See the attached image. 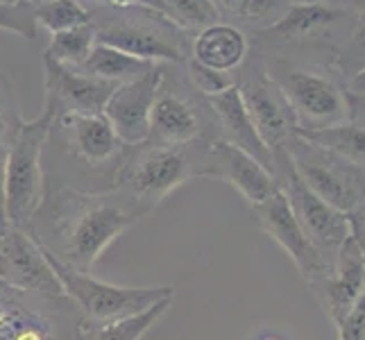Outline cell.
I'll use <instances>...</instances> for the list:
<instances>
[{
  "instance_id": "d590c367",
  "label": "cell",
  "mask_w": 365,
  "mask_h": 340,
  "mask_svg": "<svg viewBox=\"0 0 365 340\" xmlns=\"http://www.w3.org/2000/svg\"><path fill=\"white\" fill-rule=\"evenodd\" d=\"M345 89L351 96H365V68L359 71L356 75H351V78L345 82Z\"/></svg>"
},
{
  "instance_id": "60d3db41",
  "label": "cell",
  "mask_w": 365,
  "mask_h": 340,
  "mask_svg": "<svg viewBox=\"0 0 365 340\" xmlns=\"http://www.w3.org/2000/svg\"><path fill=\"white\" fill-rule=\"evenodd\" d=\"M259 340H282L279 336H274V334H268V336H263V338H259Z\"/></svg>"
},
{
  "instance_id": "8992f818",
  "label": "cell",
  "mask_w": 365,
  "mask_h": 340,
  "mask_svg": "<svg viewBox=\"0 0 365 340\" xmlns=\"http://www.w3.org/2000/svg\"><path fill=\"white\" fill-rule=\"evenodd\" d=\"M356 14L329 0H291L274 23L255 34L263 53H284L288 48L334 46L338 34L351 32Z\"/></svg>"
},
{
  "instance_id": "6da1fadb",
  "label": "cell",
  "mask_w": 365,
  "mask_h": 340,
  "mask_svg": "<svg viewBox=\"0 0 365 340\" xmlns=\"http://www.w3.org/2000/svg\"><path fill=\"white\" fill-rule=\"evenodd\" d=\"M148 211L118 188L84 191L66 182H48L28 232L48 257L78 272L91 268L116 238Z\"/></svg>"
},
{
  "instance_id": "b9f144b4",
  "label": "cell",
  "mask_w": 365,
  "mask_h": 340,
  "mask_svg": "<svg viewBox=\"0 0 365 340\" xmlns=\"http://www.w3.org/2000/svg\"><path fill=\"white\" fill-rule=\"evenodd\" d=\"M0 3H19V0H0Z\"/></svg>"
},
{
  "instance_id": "30bf717a",
  "label": "cell",
  "mask_w": 365,
  "mask_h": 340,
  "mask_svg": "<svg viewBox=\"0 0 365 340\" xmlns=\"http://www.w3.org/2000/svg\"><path fill=\"white\" fill-rule=\"evenodd\" d=\"M216 123L205 96L193 98L180 89V82L173 80L163 64V78L150 111V130L145 141L161 145H193L200 141L216 138Z\"/></svg>"
},
{
  "instance_id": "d6a6232c",
  "label": "cell",
  "mask_w": 365,
  "mask_h": 340,
  "mask_svg": "<svg viewBox=\"0 0 365 340\" xmlns=\"http://www.w3.org/2000/svg\"><path fill=\"white\" fill-rule=\"evenodd\" d=\"M338 340H365V291L345 320L338 324Z\"/></svg>"
},
{
  "instance_id": "5bb4252c",
  "label": "cell",
  "mask_w": 365,
  "mask_h": 340,
  "mask_svg": "<svg viewBox=\"0 0 365 340\" xmlns=\"http://www.w3.org/2000/svg\"><path fill=\"white\" fill-rule=\"evenodd\" d=\"M202 180H220L230 184L250 207L266 202L268 197L279 193V180L268 166L218 136L207 145Z\"/></svg>"
},
{
  "instance_id": "7a4b0ae2",
  "label": "cell",
  "mask_w": 365,
  "mask_h": 340,
  "mask_svg": "<svg viewBox=\"0 0 365 340\" xmlns=\"http://www.w3.org/2000/svg\"><path fill=\"white\" fill-rule=\"evenodd\" d=\"M89 16L100 43L153 61V64L184 66L191 55L188 32L175 25L163 11L141 5L107 7L91 5Z\"/></svg>"
},
{
  "instance_id": "836d02e7",
  "label": "cell",
  "mask_w": 365,
  "mask_h": 340,
  "mask_svg": "<svg viewBox=\"0 0 365 340\" xmlns=\"http://www.w3.org/2000/svg\"><path fill=\"white\" fill-rule=\"evenodd\" d=\"M5 163H7V145L0 143V230L7 227L5 218Z\"/></svg>"
},
{
  "instance_id": "52a82bcc",
  "label": "cell",
  "mask_w": 365,
  "mask_h": 340,
  "mask_svg": "<svg viewBox=\"0 0 365 340\" xmlns=\"http://www.w3.org/2000/svg\"><path fill=\"white\" fill-rule=\"evenodd\" d=\"M291 105L297 130H318L351 118L347 89L324 71L274 61L266 68Z\"/></svg>"
},
{
  "instance_id": "f35d334b",
  "label": "cell",
  "mask_w": 365,
  "mask_h": 340,
  "mask_svg": "<svg viewBox=\"0 0 365 340\" xmlns=\"http://www.w3.org/2000/svg\"><path fill=\"white\" fill-rule=\"evenodd\" d=\"M128 5H141V7H150V9H159L161 11V3L159 0H125Z\"/></svg>"
},
{
  "instance_id": "7bdbcfd3",
  "label": "cell",
  "mask_w": 365,
  "mask_h": 340,
  "mask_svg": "<svg viewBox=\"0 0 365 340\" xmlns=\"http://www.w3.org/2000/svg\"><path fill=\"white\" fill-rule=\"evenodd\" d=\"M3 232H5V230H0V236H3Z\"/></svg>"
},
{
  "instance_id": "83f0119b",
  "label": "cell",
  "mask_w": 365,
  "mask_h": 340,
  "mask_svg": "<svg viewBox=\"0 0 365 340\" xmlns=\"http://www.w3.org/2000/svg\"><path fill=\"white\" fill-rule=\"evenodd\" d=\"M161 11L186 32H197L220 21L209 0H159Z\"/></svg>"
},
{
  "instance_id": "ba28073f",
  "label": "cell",
  "mask_w": 365,
  "mask_h": 340,
  "mask_svg": "<svg viewBox=\"0 0 365 340\" xmlns=\"http://www.w3.org/2000/svg\"><path fill=\"white\" fill-rule=\"evenodd\" d=\"M48 257V254H46ZM59 277L64 293L75 302L89 324H103L118 318H128L157 304L159 299L175 295L173 286H155V288H128L100 282L89 272H78L73 268L61 266L59 261L48 257Z\"/></svg>"
},
{
  "instance_id": "ab89813d",
  "label": "cell",
  "mask_w": 365,
  "mask_h": 340,
  "mask_svg": "<svg viewBox=\"0 0 365 340\" xmlns=\"http://www.w3.org/2000/svg\"><path fill=\"white\" fill-rule=\"evenodd\" d=\"M84 3V0H82ZM91 5H107V7H128L125 0H89V7Z\"/></svg>"
},
{
  "instance_id": "ffe728a7",
  "label": "cell",
  "mask_w": 365,
  "mask_h": 340,
  "mask_svg": "<svg viewBox=\"0 0 365 340\" xmlns=\"http://www.w3.org/2000/svg\"><path fill=\"white\" fill-rule=\"evenodd\" d=\"M205 100L211 109L213 123H216L218 138L245 150L247 155L259 159L263 166H268L272 170V155L250 118V111L243 103L238 82L213 96H205Z\"/></svg>"
},
{
  "instance_id": "f1b7e54d",
  "label": "cell",
  "mask_w": 365,
  "mask_h": 340,
  "mask_svg": "<svg viewBox=\"0 0 365 340\" xmlns=\"http://www.w3.org/2000/svg\"><path fill=\"white\" fill-rule=\"evenodd\" d=\"M336 66L343 78H351L365 68V11H359L356 21L351 25V32L336 53ZM345 80V82H347Z\"/></svg>"
},
{
  "instance_id": "e0dca14e",
  "label": "cell",
  "mask_w": 365,
  "mask_h": 340,
  "mask_svg": "<svg viewBox=\"0 0 365 340\" xmlns=\"http://www.w3.org/2000/svg\"><path fill=\"white\" fill-rule=\"evenodd\" d=\"M252 213H255V218L261 230L266 232V236L272 238L286 252L288 259L295 263L307 282L316 279V277L329 270L331 261L311 243V238L302 230L299 220L295 218V213L282 191L268 197L266 202L255 205Z\"/></svg>"
},
{
  "instance_id": "1f68e13d",
  "label": "cell",
  "mask_w": 365,
  "mask_h": 340,
  "mask_svg": "<svg viewBox=\"0 0 365 340\" xmlns=\"http://www.w3.org/2000/svg\"><path fill=\"white\" fill-rule=\"evenodd\" d=\"M184 68H186L188 82H191V86H193V89L200 96H213V93L227 89V86H232L236 82V80L230 78V75L216 73V71H211V68H205L202 64H197L193 57H188L184 61Z\"/></svg>"
},
{
  "instance_id": "277c9868",
  "label": "cell",
  "mask_w": 365,
  "mask_h": 340,
  "mask_svg": "<svg viewBox=\"0 0 365 340\" xmlns=\"http://www.w3.org/2000/svg\"><path fill=\"white\" fill-rule=\"evenodd\" d=\"M55 107L46 105L39 118H23L14 138L7 145L5 163V218L9 227L28 230L32 216L39 209L46 175L43 148L53 132Z\"/></svg>"
},
{
  "instance_id": "484cf974",
  "label": "cell",
  "mask_w": 365,
  "mask_h": 340,
  "mask_svg": "<svg viewBox=\"0 0 365 340\" xmlns=\"http://www.w3.org/2000/svg\"><path fill=\"white\" fill-rule=\"evenodd\" d=\"M96 28L89 19L82 25H75V28L53 34L43 57H50L57 64H64L71 68H80L86 57L91 55V48L96 46Z\"/></svg>"
},
{
  "instance_id": "3957f363",
  "label": "cell",
  "mask_w": 365,
  "mask_h": 340,
  "mask_svg": "<svg viewBox=\"0 0 365 340\" xmlns=\"http://www.w3.org/2000/svg\"><path fill=\"white\" fill-rule=\"evenodd\" d=\"M211 141L193 145H161L143 141L128 145L116 170L114 188L136 200L150 213L175 188L191 180H202V161Z\"/></svg>"
},
{
  "instance_id": "9a60e30c",
  "label": "cell",
  "mask_w": 365,
  "mask_h": 340,
  "mask_svg": "<svg viewBox=\"0 0 365 340\" xmlns=\"http://www.w3.org/2000/svg\"><path fill=\"white\" fill-rule=\"evenodd\" d=\"M0 277L28 293L66 295L53 263L32 234L21 227H5L0 236Z\"/></svg>"
},
{
  "instance_id": "4dcf8cb0",
  "label": "cell",
  "mask_w": 365,
  "mask_h": 340,
  "mask_svg": "<svg viewBox=\"0 0 365 340\" xmlns=\"http://www.w3.org/2000/svg\"><path fill=\"white\" fill-rule=\"evenodd\" d=\"M23 116L19 109V98L14 91V84L9 82L5 73H0V143L9 145L14 138Z\"/></svg>"
},
{
  "instance_id": "5b68a950",
  "label": "cell",
  "mask_w": 365,
  "mask_h": 340,
  "mask_svg": "<svg viewBox=\"0 0 365 340\" xmlns=\"http://www.w3.org/2000/svg\"><path fill=\"white\" fill-rule=\"evenodd\" d=\"M86 318L68 295H39L0 277V340H84Z\"/></svg>"
},
{
  "instance_id": "d6986e66",
  "label": "cell",
  "mask_w": 365,
  "mask_h": 340,
  "mask_svg": "<svg viewBox=\"0 0 365 340\" xmlns=\"http://www.w3.org/2000/svg\"><path fill=\"white\" fill-rule=\"evenodd\" d=\"M43 78H46V105L55 111H105L111 93L118 84L98 80L80 68L57 64L50 57H43Z\"/></svg>"
},
{
  "instance_id": "8fae6325",
  "label": "cell",
  "mask_w": 365,
  "mask_h": 340,
  "mask_svg": "<svg viewBox=\"0 0 365 340\" xmlns=\"http://www.w3.org/2000/svg\"><path fill=\"white\" fill-rule=\"evenodd\" d=\"M272 172L279 180V191L286 195L295 218L299 220L302 230L307 232L311 243L322 254L334 261V254L343 245L345 238L351 234V220L347 213L338 211L329 202H324L311 188L299 180L286 150L272 155Z\"/></svg>"
},
{
  "instance_id": "44dd1931",
  "label": "cell",
  "mask_w": 365,
  "mask_h": 340,
  "mask_svg": "<svg viewBox=\"0 0 365 340\" xmlns=\"http://www.w3.org/2000/svg\"><path fill=\"white\" fill-rule=\"evenodd\" d=\"M250 48L252 43L245 30L227 21H216L195 32L188 57H193L205 68L230 75L243 68L245 59L250 57Z\"/></svg>"
},
{
  "instance_id": "ac0fdd59",
  "label": "cell",
  "mask_w": 365,
  "mask_h": 340,
  "mask_svg": "<svg viewBox=\"0 0 365 340\" xmlns=\"http://www.w3.org/2000/svg\"><path fill=\"white\" fill-rule=\"evenodd\" d=\"M163 78V64H155L143 75L123 82L111 93L105 107V116L114 125L125 145L143 143L150 130V111Z\"/></svg>"
},
{
  "instance_id": "603a6c76",
  "label": "cell",
  "mask_w": 365,
  "mask_h": 340,
  "mask_svg": "<svg viewBox=\"0 0 365 340\" xmlns=\"http://www.w3.org/2000/svg\"><path fill=\"white\" fill-rule=\"evenodd\" d=\"M153 66H155L153 61L134 57L130 53H123V50H118L114 46L96 41V46L91 48V55L86 57L80 71H84L86 75H93L98 80H105L111 84H123V82H130V80L138 78V75H143Z\"/></svg>"
},
{
  "instance_id": "cb8c5ba5",
  "label": "cell",
  "mask_w": 365,
  "mask_h": 340,
  "mask_svg": "<svg viewBox=\"0 0 365 340\" xmlns=\"http://www.w3.org/2000/svg\"><path fill=\"white\" fill-rule=\"evenodd\" d=\"M175 295L159 299L157 304L150 309L134 313L128 318H118L103 324H86L84 329V340H141L153 326L166 316L168 309L173 306Z\"/></svg>"
},
{
  "instance_id": "f546056e",
  "label": "cell",
  "mask_w": 365,
  "mask_h": 340,
  "mask_svg": "<svg viewBox=\"0 0 365 340\" xmlns=\"http://www.w3.org/2000/svg\"><path fill=\"white\" fill-rule=\"evenodd\" d=\"M0 30L9 32V34H19L28 41H34L36 30H39V23H36L32 0L0 3Z\"/></svg>"
},
{
  "instance_id": "7c38bea8",
  "label": "cell",
  "mask_w": 365,
  "mask_h": 340,
  "mask_svg": "<svg viewBox=\"0 0 365 340\" xmlns=\"http://www.w3.org/2000/svg\"><path fill=\"white\" fill-rule=\"evenodd\" d=\"M53 132L59 134L61 145L73 161L86 166L96 175L103 172L109 188H114L116 170L128 145L116 134L105 111H59L55 113Z\"/></svg>"
},
{
  "instance_id": "4fadbf2b",
  "label": "cell",
  "mask_w": 365,
  "mask_h": 340,
  "mask_svg": "<svg viewBox=\"0 0 365 340\" xmlns=\"http://www.w3.org/2000/svg\"><path fill=\"white\" fill-rule=\"evenodd\" d=\"M236 82L250 111V118L255 123L259 136L263 138V143L268 145L270 155L286 150L288 143L297 136V120L279 86L261 66V59H257V64H252L247 75Z\"/></svg>"
},
{
  "instance_id": "2e32d148",
  "label": "cell",
  "mask_w": 365,
  "mask_h": 340,
  "mask_svg": "<svg viewBox=\"0 0 365 340\" xmlns=\"http://www.w3.org/2000/svg\"><path fill=\"white\" fill-rule=\"evenodd\" d=\"M307 284L324 309L327 318L336 326L341 324L365 291V252L354 232L338 247L329 270Z\"/></svg>"
},
{
  "instance_id": "74e56055",
  "label": "cell",
  "mask_w": 365,
  "mask_h": 340,
  "mask_svg": "<svg viewBox=\"0 0 365 340\" xmlns=\"http://www.w3.org/2000/svg\"><path fill=\"white\" fill-rule=\"evenodd\" d=\"M329 3H336V5H343V7H356L361 11H365V0H329Z\"/></svg>"
},
{
  "instance_id": "9c48e42d",
  "label": "cell",
  "mask_w": 365,
  "mask_h": 340,
  "mask_svg": "<svg viewBox=\"0 0 365 340\" xmlns=\"http://www.w3.org/2000/svg\"><path fill=\"white\" fill-rule=\"evenodd\" d=\"M295 172L313 193L351 216L365 200V166H356L295 136L286 148Z\"/></svg>"
},
{
  "instance_id": "8d00e7d4",
  "label": "cell",
  "mask_w": 365,
  "mask_h": 340,
  "mask_svg": "<svg viewBox=\"0 0 365 340\" xmlns=\"http://www.w3.org/2000/svg\"><path fill=\"white\" fill-rule=\"evenodd\" d=\"M349 103H351V105H356V107H363V111L351 109V118H356L359 123L365 125V96H351V93H349Z\"/></svg>"
},
{
  "instance_id": "7402d4cb",
  "label": "cell",
  "mask_w": 365,
  "mask_h": 340,
  "mask_svg": "<svg viewBox=\"0 0 365 340\" xmlns=\"http://www.w3.org/2000/svg\"><path fill=\"white\" fill-rule=\"evenodd\" d=\"M297 136L356 166H365V125L345 120L318 130H297Z\"/></svg>"
},
{
  "instance_id": "e575fe53",
  "label": "cell",
  "mask_w": 365,
  "mask_h": 340,
  "mask_svg": "<svg viewBox=\"0 0 365 340\" xmlns=\"http://www.w3.org/2000/svg\"><path fill=\"white\" fill-rule=\"evenodd\" d=\"M349 220H351V232H354V236L359 238V243L365 252V200L359 205V209L351 213Z\"/></svg>"
},
{
  "instance_id": "d4e9b609",
  "label": "cell",
  "mask_w": 365,
  "mask_h": 340,
  "mask_svg": "<svg viewBox=\"0 0 365 340\" xmlns=\"http://www.w3.org/2000/svg\"><path fill=\"white\" fill-rule=\"evenodd\" d=\"M213 9L218 11V19H227L238 28L250 30H263L270 23L279 19L291 0H209Z\"/></svg>"
},
{
  "instance_id": "4316f807",
  "label": "cell",
  "mask_w": 365,
  "mask_h": 340,
  "mask_svg": "<svg viewBox=\"0 0 365 340\" xmlns=\"http://www.w3.org/2000/svg\"><path fill=\"white\" fill-rule=\"evenodd\" d=\"M32 3L36 23L50 34L64 32L91 19L89 5L82 3V0H32Z\"/></svg>"
}]
</instances>
